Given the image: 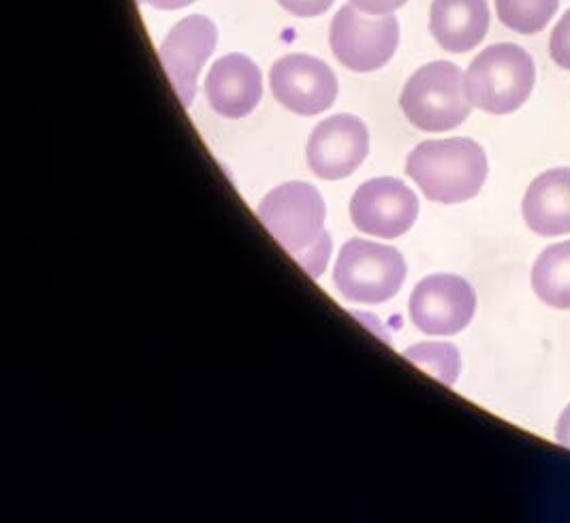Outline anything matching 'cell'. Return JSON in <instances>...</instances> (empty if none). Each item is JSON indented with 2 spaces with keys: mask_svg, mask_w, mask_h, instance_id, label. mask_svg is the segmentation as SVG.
Here are the masks:
<instances>
[{
  "mask_svg": "<svg viewBox=\"0 0 570 523\" xmlns=\"http://www.w3.org/2000/svg\"><path fill=\"white\" fill-rule=\"evenodd\" d=\"M257 211L263 227L312 278L325 272L332 255V239L325 231L327 209L312 184L291 182L274 188Z\"/></svg>",
  "mask_w": 570,
  "mask_h": 523,
  "instance_id": "1",
  "label": "cell"
},
{
  "mask_svg": "<svg viewBox=\"0 0 570 523\" xmlns=\"http://www.w3.org/2000/svg\"><path fill=\"white\" fill-rule=\"evenodd\" d=\"M406 174L436 204H464L488 180V155L466 137L423 141L406 158Z\"/></svg>",
  "mask_w": 570,
  "mask_h": 523,
  "instance_id": "2",
  "label": "cell"
},
{
  "mask_svg": "<svg viewBox=\"0 0 570 523\" xmlns=\"http://www.w3.org/2000/svg\"><path fill=\"white\" fill-rule=\"evenodd\" d=\"M537 83L532 56L515 43H495L479 53L464 76V90L472 107L493 116L518 111Z\"/></svg>",
  "mask_w": 570,
  "mask_h": 523,
  "instance_id": "3",
  "label": "cell"
},
{
  "mask_svg": "<svg viewBox=\"0 0 570 523\" xmlns=\"http://www.w3.org/2000/svg\"><path fill=\"white\" fill-rule=\"evenodd\" d=\"M400 105L411 125L425 132H444L466 122L472 105L464 73L453 62H430L406 81Z\"/></svg>",
  "mask_w": 570,
  "mask_h": 523,
  "instance_id": "4",
  "label": "cell"
},
{
  "mask_svg": "<svg viewBox=\"0 0 570 523\" xmlns=\"http://www.w3.org/2000/svg\"><path fill=\"white\" fill-rule=\"evenodd\" d=\"M406 278L400 250L367 239H351L337 255L334 283L342 297L355 304H385Z\"/></svg>",
  "mask_w": 570,
  "mask_h": 523,
  "instance_id": "5",
  "label": "cell"
},
{
  "mask_svg": "<svg viewBox=\"0 0 570 523\" xmlns=\"http://www.w3.org/2000/svg\"><path fill=\"white\" fill-rule=\"evenodd\" d=\"M400 43V24L393 16L365 18L355 4H344L332 22L330 46L346 69L370 73L385 67Z\"/></svg>",
  "mask_w": 570,
  "mask_h": 523,
  "instance_id": "6",
  "label": "cell"
},
{
  "mask_svg": "<svg viewBox=\"0 0 570 523\" xmlns=\"http://www.w3.org/2000/svg\"><path fill=\"white\" fill-rule=\"evenodd\" d=\"M411 320L428 336H455L476 313V293L464 278L434 274L423 278L411 295Z\"/></svg>",
  "mask_w": 570,
  "mask_h": 523,
  "instance_id": "7",
  "label": "cell"
},
{
  "mask_svg": "<svg viewBox=\"0 0 570 523\" xmlns=\"http://www.w3.org/2000/svg\"><path fill=\"white\" fill-rule=\"evenodd\" d=\"M419 216L415 193L395 178H376L362 184L351 201L353 225L367 236H404Z\"/></svg>",
  "mask_w": 570,
  "mask_h": 523,
  "instance_id": "8",
  "label": "cell"
},
{
  "mask_svg": "<svg viewBox=\"0 0 570 523\" xmlns=\"http://www.w3.org/2000/svg\"><path fill=\"white\" fill-rule=\"evenodd\" d=\"M269 83L276 101L299 116L323 114L337 97L334 71L306 53L281 58L269 71Z\"/></svg>",
  "mask_w": 570,
  "mask_h": 523,
  "instance_id": "9",
  "label": "cell"
},
{
  "mask_svg": "<svg viewBox=\"0 0 570 523\" xmlns=\"http://www.w3.org/2000/svg\"><path fill=\"white\" fill-rule=\"evenodd\" d=\"M218 41V30L204 16L184 18L160 43V62L171 79L184 107H190L197 92V78Z\"/></svg>",
  "mask_w": 570,
  "mask_h": 523,
  "instance_id": "10",
  "label": "cell"
},
{
  "mask_svg": "<svg viewBox=\"0 0 570 523\" xmlns=\"http://www.w3.org/2000/svg\"><path fill=\"white\" fill-rule=\"evenodd\" d=\"M367 148L370 135L362 120L351 114H337L312 131L306 158L318 178L342 180L362 165Z\"/></svg>",
  "mask_w": 570,
  "mask_h": 523,
  "instance_id": "11",
  "label": "cell"
},
{
  "mask_svg": "<svg viewBox=\"0 0 570 523\" xmlns=\"http://www.w3.org/2000/svg\"><path fill=\"white\" fill-rule=\"evenodd\" d=\"M263 79L257 65L242 56L229 53L214 62L206 79V97L216 114L225 118H244L261 101Z\"/></svg>",
  "mask_w": 570,
  "mask_h": 523,
  "instance_id": "12",
  "label": "cell"
},
{
  "mask_svg": "<svg viewBox=\"0 0 570 523\" xmlns=\"http://www.w3.org/2000/svg\"><path fill=\"white\" fill-rule=\"evenodd\" d=\"M523 220L541 237L570 234V169H549L534 178L523 197Z\"/></svg>",
  "mask_w": 570,
  "mask_h": 523,
  "instance_id": "13",
  "label": "cell"
},
{
  "mask_svg": "<svg viewBox=\"0 0 570 523\" xmlns=\"http://www.w3.org/2000/svg\"><path fill=\"white\" fill-rule=\"evenodd\" d=\"M430 30L444 52L474 50L490 30L488 0H434Z\"/></svg>",
  "mask_w": 570,
  "mask_h": 523,
  "instance_id": "14",
  "label": "cell"
},
{
  "mask_svg": "<svg viewBox=\"0 0 570 523\" xmlns=\"http://www.w3.org/2000/svg\"><path fill=\"white\" fill-rule=\"evenodd\" d=\"M537 297L558 310H570V239L544 248L532 267Z\"/></svg>",
  "mask_w": 570,
  "mask_h": 523,
  "instance_id": "15",
  "label": "cell"
},
{
  "mask_svg": "<svg viewBox=\"0 0 570 523\" xmlns=\"http://www.w3.org/2000/svg\"><path fill=\"white\" fill-rule=\"evenodd\" d=\"M560 0H495L498 20L519 34H537L558 13Z\"/></svg>",
  "mask_w": 570,
  "mask_h": 523,
  "instance_id": "16",
  "label": "cell"
},
{
  "mask_svg": "<svg viewBox=\"0 0 570 523\" xmlns=\"http://www.w3.org/2000/svg\"><path fill=\"white\" fill-rule=\"evenodd\" d=\"M404 357L421 367L423 372L436 376L449 387L458 383L462 359H460L458 346H453L449 342H421V344L406 348Z\"/></svg>",
  "mask_w": 570,
  "mask_h": 523,
  "instance_id": "17",
  "label": "cell"
},
{
  "mask_svg": "<svg viewBox=\"0 0 570 523\" xmlns=\"http://www.w3.org/2000/svg\"><path fill=\"white\" fill-rule=\"evenodd\" d=\"M549 56L560 69L570 71V9L551 30Z\"/></svg>",
  "mask_w": 570,
  "mask_h": 523,
  "instance_id": "18",
  "label": "cell"
},
{
  "mask_svg": "<svg viewBox=\"0 0 570 523\" xmlns=\"http://www.w3.org/2000/svg\"><path fill=\"white\" fill-rule=\"evenodd\" d=\"M288 13L299 18H316L325 13L334 0H278Z\"/></svg>",
  "mask_w": 570,
  "mask_h": 523,
  "instance_id": "19",
  "label": "cell"
},
{
  "mask_svg": "<svg viewBox=\"0 0 570 523\" xmlns=\"http://www.w3.org/2000/svg\"><path fill=\"white\" fill-rule=\"evenodd\" d=\"M406 2L409 0H351V4H355L360 11L370 16H391Z\"/></svg>",
  "mask_w": 570,
  "mask_h": 523,
  "instance_id": "20",
  "label": "cell"
},
{
  "mask_svg": "<svg viewBox=\"0 0 570 523\" xmlns=\"http://www.w3.org/2000/svg\"><path fill=\"white\" fill-rule=\"evenodd\" d=\"M556 441L564 448H570V404L564 408V413L558 418L556 425Z\"/></svg>",
  "mask_w": 570,
  "mask_h": 523,
  "instance_id": "21",
  "label": "cell"
},
{
  "mask_svg": "<svg viewBox=\"0 0 570 523\" xmlns=\"http://www.w3.org/2000/svg\"><path fill=\"white\" fill-rule=\"evenodd\" d=\"M139 2L150 4L155 9H163V11H174V9H181V7L193 4L195 0H139Z\"/></svg>",
  "mask_w": 570,
  "mask_h": 523,
  "instance_id": "22",
  "label": "cell"
}]
</instances>
